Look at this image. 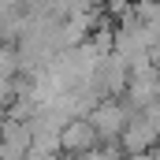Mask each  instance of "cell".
I'll return each mask as SVG.
<instances>
[{"label":"cell","mask_w":160,"mask_h":160,"mask_svg":"<svg viewBox=\"0 0 160 160\" xmlns=\"http://www.w3.org/2000/svg\"><path fill=\"white\" fill-rule=\"evenodd\" d=\"M134 116H142V112H134L127 101H104V104H97V112L89 116V123L97 127V134H101L104 145H119L123 130L130 127Z\"/></svg>","instance_id":"6da1fadb"},{"label":"cell","mask_w":160,"mask_h":160,"mask_svg":"<svg viewBox=\"0 0 160 160\" xmlns=\"http://www.w3.org/2000/svg\"><path fill=\"white\" fill-rule=\"evenodd\" d=\"M157 145H160V130H157V127H153L149 119H145V116H134V119H130V127L123 130V138H119L123 157L157 153Z\"/></svg>","instance_id":"7a4b0ae2"},{"label":"cell","mask_w":160,"mask_h":160,"mask_svg":"<svg viewBox=\"0 0 160 160\" xmlns=\"http://www.w3.org/2000/svg\"><path fill=\"white\" fill-rule=\"evenodd\" d=\"M60 145H63V157H89L93 149H101V134L89 119H75L63 134H60Z\"/></svg>","instance_id":"3957f363"},{"label":"cell","mask_w":160,"mask_h":160,"mask_svg":"<svg viewBox=\"0 0 160 160\" xmlns=\"http://www.w3.org/2000/svg\"><path fill=\"white\" fill-rule=\"evenodd\" d=\"M97 78H101V86H104V97H108V101H119V93L127 97V89H130L134 71H130V63L116 52V56H104V63H101Z\"/></svg>","instance_id":"277c9868"},{"label":"cell","mask_w":160,"mask_h":160,"mask_svg":"<svg viewBox=\"0 0 160 160\" xmlns=\"http://www.w3.org/2000/svg\"><path fill=\"white\" fill-rule=\"evenodd\" d=\"M123 101H127L134 112H149V108L160 101V67L134 75V78H130V89H127Z\"/></svg>","instance_id":"5b68a950"}]
</instances>
